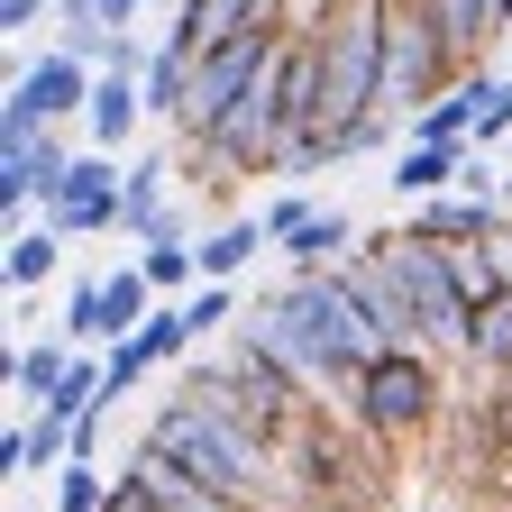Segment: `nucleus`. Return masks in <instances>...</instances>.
I'll return each instance as SVG.
<instances>
[{
    "label": "nucleus",
    "mask_w": 512,
    "mask_h": 512,
    "mask_svg": "<svg viewBox=\"0 0 512 512\" xmlns=\"http://www.w3.org/2000/svg\"><path fill=\"white\" fill-rule=\"evenodd\" d=\"M119 476H138L156 512H266V503H247V494H220V485H202L192 467H174L165 448H147V439L119 458Z\"/></svg>",
    "instance_id": "nucleus-10"
},
{
    "label": "nucleus",
    "mask_w": 512,
    "mask_h": 512,
    "mask_svg": "<svg viewBox=\"0 0 512 512\" xmlns=\"http://www.w3.org/2000/svg\"><path fill=\"white\" fill-rule=\"evenodd\" d=\"M467 156H476V138H467V147L403 138V156H394V202H430V192H448V183L467 174Z\"/></svg>",
    "instance_id": "nucleus-14"
},
{
    "label": "nucleus",
    "mask_w": 512,
    "mask_h": 512,
    "mask_svg": "<svg viewBox=\"0 0 512 512\" xmlns=\"http://www.w3.org/2000/svg\"><path fill=\"white\" fill-rule=\"evenodd\" d=\"M266 119L284 147L320 128V37L311 28H284V55L266 64Z\"/></svg>",
    "instance_id": "nucleus-8"
},
{
    "label": "nucleus",
    "mask_w": 512,
    "mask_h": 512,
    "mask_svg": "<svg viewBox=\"0 0 512 512\" xmlns=\"http://www.w3.org/2000/svg\"><path fill=\"white\" fill-rule=\"evenodd\" d=\"M147 64H156V37H128V28L101 37V74H138L147 83Z\"/></svg>",
    "instance_id": "nucleus-29"
},
{
    "label": "nucleus",
    "mask_w": 512,
    "mask_h": 512,
    "mask_svg": "<svg viewBox=\"0 0 512 512\" xmlns=\"http://www.w3.org/2000/svg\"><path fill=\"white\" fill-rule=\"evenodd\" d=\"M138 348H147L156 366H183V357L202 348V339H192V320H183V302H156V311L138 320Z\"/></svg>",
    "instance_id": "nucleus-23"
},
{
    "label": "nucleus",
    "mask_w": 512,
    "mask_h": 512,
    "mask_svg": "<svg viewBox=\"0 0 512 512\" xmlns=\"http://www.w3.org/2000/svg\"><path fill=\"white\" fill-rule=\"evenodd\" d=\"M403 211H412V220H403L412 238H448V247H458V238H503V229H512V220H503L512 202H503V192H476V183H448V192L403 202Z\"/></svg>",
    "instance_id": "nucleus-11"
},
{
    "label": "nucleus",
    "mask_w": 512,
    "mask_h": 512,
    "mask_svg": "<svg viewBox=\"0 0 512 512\" xmlns=\"http://www.w3.org/2000/svg\"><path fill=\"white\" fill-rule=\"evenodd\" d=\"M64 174H74V147H64L55 128H37V138H0V211H10V220L46 211L55 192H64Z\"/></svg>",
    "instance_id": "nucleus-9"
},
{
    "label": "nucleus",
    "mask_w": 512,
    "mask_h": 512,
    "mask_svg": "<svg viewBox=\"0 0 512 512\" xmlns=\"http://www.w3.org/2000/svg\"><path fill=\"white\" fill-rule=\"evenodd\" d=\"M119 192H128L119 147H83L74 174H64V192L46 202V220H55L64 238H110V229H119Z\"/></svg>",
    "instance_id": "nucleus-7"
},
{
    "label": "nucleus",
    "mask_w": 512,
    "mask_h": 512,
    "mask_svg": "<svg viewBox=\"0 0 512 512\" xmlns=\"http://www.w3.org/2000/svg\"><path fill=\"white\" fill-rule=\"evenodd\" d=\"M439 403H448V384H439V348H421V339L375 348V357L357 366V384H348L357 430L384 439V448H412V439L439 421Z\"/></svg>",
    "instance_id": "nucleus-3"
},
{
    "label": "nucleus",
    "mask_w": 512,
    "mask_h": 512,
    "mask_svg": "<svg viewBox=\"0 0 512 512\" xmlns=\"http://www.w3.org/2000/svg\"><path fill=\"white\" fill-rule=\"evenodd\" d=\"M138 119H156L138 74H101L92 83V110H83V138L92 147H128V138H138Z\"/></svg>",
    "instance_id": "nucleus-13"
},
{
    "label": "nucleus",
    "mask_w": 512,
    "mask_h": 512,
    "mask_svg": "<svg viewBox=\"0 0 512 512\" xmlns=\"http://www.w3.org/2000/svg\"><path fill=\"white\" fill-rule=\"evenodd\" d=\"M64 366H74V339H64V330H55V339H19V348H10V403L37 412L55 384H64Z\"/></svg>",
    "instance_id": "nucleus-17"
},
{
    "label": "nucleus",
    "mask_w": 512,
    "mask_h": 512,
    "mask_svg": "<svg viewBox=\"0 0 512 512\" xmlns=\"http://www.w3.org/2000/svg\"><path fill=\"white\" fill-rule=\"evenodd\" d=\"M458 83H467V119H476L467 138H476V147H512V74H485V64H467Z\"/></svg>",
    "instance_id": "nucleus-20"
},
{
    "label": "nucleus",
    "mask_w": 512,
    "mask_h": 512,
    "mask_svg": "<svg viewBox=\"0 0 512 512\" xmlns=\"http://www.w3.org/2000/svg\"><path fill=\"white\" fill-rule=\"evenodd\" d=\"M494 10H503V28H512V0H494Z\"/></svg>",
    "instance_id": "nucleus-32"
},
{
    "label": "nucleus",
    "mask_w": 512,
    "mask_h": 512,
    "mask_svg": "<svg viewBox=\"0 0 512 512\" xmlns=\"http://www.w3.org/2000/svg\"><path fill=\"white\" fill-rule=\"evenodd\" d=\"M165 293H156V275L138 266V256H119V266H101V311H110V339H128L138 320L156 311Z\"/></svg>",
    "instance_id": "nucleus-19"
},
{
    "label": "nucleus",
    "mask_w": 512,
    "mask_h": 512,
    "mask_svg": "<svg viewBox=\"0 0 512 512\" xmlns=\"http://www.w3.org/2000/svg\"><path fill=\"white\" fill-rule=\"evenodd\" d=\"M183 101H192V55L174 37H156V64H147V110L165 128H183Z\"/></svg>",
    "instance_id": "nucleus-22"
},
{
    "label": "nucleus",
    "mask_w": 512,
    "mask_h": 512,
    "mask_svg": "<svg viewBox=\"0 0 512 512\" xmlns=\"http://www.w3.org/2000/svg\"><path fill=\"white\" fill-rule=\"evenodd\" d=\"M467 128H476V119H467V83H448L439 101L412 110V138H439V147H467Z\"/></svg>",
    "instance_id": "nucleus-26"
},
{
    "label": "nucleus",
    "mask_w": 512,
    "mask_h": 512,
    "mask_svg": "<svg viewBox=\"0 0 512 512\" xmlns=\"http://www.w3.org/2000/svg\"><path fill=\"white\" fill-rule=\"evenodd\" d=\"M284 55V19H256L238 37H220L211 55H192V101H183V128L174 138H202V128H220L256 83H266V64Z\"/></svg>",
    "instance_id": "nucleus-6"
},
{
    "label": "nucleus",
    "mask_w": 512,
    "mask_h": 512,
    "mask_svg": "<svg viewBox=\"0 0 512 512\" xmlns=\"http://www.w3.org/2000/svg\"><path fill=\"white\" fill-rule=\"evenodd\" d=\"M311 211H320V202H311V192H275V202H266V211H256V220H266V229H275V247H284V238H293V229H302Z\"/></svg>",
    "instance_id": "nucleus-30"
},
{
    "label": "nucleus",
    "mask_w": 512,
    "mask_h": 512,
    "mask_svg": "<svg viewBox=\"0 0 512 512\" xmlns=\"http://www.w3.org/2000/svg\"><path fill=\"white\" fill-rule=\"evenodd\" d=\"M37 19H55V0H0V37H28Z\"/></svg>",
    "instance_id": "nucleus-31"
},
{
    "label": "nucleus",
    "mask_w": 512,
    "mask_h": 512,
    "mask_svg": "<svg viewBox=\"0 0 512 512\" xmlns=\"http://www.w3.org/2000/svg\"><path fill=\"white\" fill-rule=\"evenodd\" d=\"M238 330H256L284 366H302L320 394H330V384H357V366L375 357V330H366V311H357V293H348L339 266H320V275H284L266 302L238 320Z\"/></svg>",
    "instance_id": "nucleus-1"
},
{
    "label": "nucleus",
    "mask_w": 512,
    "mask_h": 512,
    "mask_svg": "<svg viewBox=\"0 0 512 512\" xmlns=\"http://www.w3.org/2000/svg\"><path fill=\"white\" fill-rule=\"evenodd\" d=\"M92 83H101V64L74 55V46H46L28 55V37H10V101H0V138H37V128H64V119H83L92 110Z\"/></svg>",
    "instance_id": "nucleus-4"
},
{
    "label": "nucleus",
    "mask_w": 512,
    "mask_h": 512,
    "mask_svg": "<svg viewBox=\"0 0 512 512\" xmlns=\"http://www.w3.org/2000/svg\"><path fill=\"white\" fill-rule=\"evenodd\" d=\"M503 266H512V229H503Z\"/></svg>",
    "instance_id": "nucleus-33"
},
{
    "label": "nucleus",
    "mask_w": 512,
    "mask_h": 512,
    "mask_svg": "<svg viewBox=\"0 0 512 512\" xmlns=\"http://www.w3.org/2000/svg\"><path fill=\"white\" fill-rule=\"evenodd\" d=\"M275 256H284V275H320V266H339V256H357V220L348 211H311Z\"/></svg>",
    "instance_id": "nucleus-15"
},
{
    "label": "nucleus",
    "mask_w": 512,
    "mask_h": 512,
    "mask_svg": "<svg viewBox=\"0 0 512 512\" xmlns=\"http://www.w3.org/2000/svg\"><path fill=\"white\" fill-rule=\"evenodd\" d=\"M183 320H192V339L229 330V320H238V284H192V293H183Z\"/></svg>",
    "instance_id": "nucleus-27"
},
{
    "label": "nucleus",
    "mask_w": 512,
    "mask_h": 512,
    "mask_svg": "<svg viewBox=\"0 0 512 512\" xmlns=\"http://www.w3.org/2000/svg\"><path fill=\"white\" fill-rule=\"evenodd\" d=\"M110 485H119V476H101V458H83V448H74V458L55 467V512H101Z\"/></svg>",
    "instance_id": "nucleus-24"
},
{
    "label": "nucleus",
    "mask_w": 512,
    "mask_h": 512,
    "mask_svg": "<svg viewBox=\"0 0 512 512\" xmlns=\"http://www.w3.org/2000/svg\"><path fill=\"white\" fill-rule=\"evenodd\" d=\"M74 348H110V311H101V275H83L74 293H64V320H55Z\"/></svg>",
    "instance_id": "nucleus-25"
},
{
    "label": "nucleus",
    "mask_w": 512,
    "mask_h": 512,
    "mask_svg": "<svg viewBox=\"0 0 512 512\" xmlns=\"http://www.w3.org/2000/svg\"><path fill=\"white\" fill-rule=\"evenodd\" d=\"M64 247H74V238H64L55 220H19L10 247H0V275H10V293H37V284L64 266Z\"/></svg>",
    "instance_id": "nucleus-16"
},
{
    "label": "nucleus",
    "mask_w": 512,
    "mask_h": 512,
    "mask_svg": "<svg viewBox=\"0 0 512 512\" xmlns=\"http://www.w3.org/2000/svg\"><path fill=\"white\" fill-rule=\"evenodd\" d=\"M147 366H156V357L138 348V330H128V339H110V348H101V375H110V403H119V394H138V384H147Z\"/></svg>",
    "instance_id": "nucleus-28"
},
{
    "label": "nucleus",
    "mask_w": 512,
    "mask_h": 512,
    "mask_svg": "<svg viewBox=\"0 0 512 512\" xmlns=\"http://www.w3.org/2000/svg\"><path fill=\"white\" fill-rule=\"evenodd\" d=\"M467 366L476 375H512V284L476 302V320H467Z\"/></svg>",
    "instance_id": "nucleus-21"
},
{
    "label": "nucleus",
    "mask_w": 512,
    "mask_h": 512,
    "mask_svg": "<svg viewBox=\"0 0 512 512\" xmlns=\"http://www.w3.org/2000/svg\"><path fill=\"white\" fill-rule=\"evenodd\" d=\"M375 247H384V266H394V284H403V302H412V320H421V348L467 357V320H476V302L458 293V275H448V247H439V238H412V229L375 238Z\"/></svg>",
    "instance_id": "nucleus-5"
},
{
    "label": "nucleus",
    "mask_w": 512,
    "mask_h": 512,
    "mask_svg": "<svg viewBox=\"0 0 512 512\" xmlns=\"http://www.w3.org/2000/svg\"><path fill=\"white\" fill-rule=\"evenodd\" d=\"M266 247H275V229H266V220H220V229L202 238V284H238Z\"/></svg>",
    "instance_id": "nucleus-18"
},
{
    "label": "nucleus",
    "mask_w": 512,
    "mask_h": 512,
    "mask_svg": "<svg viewBox=\"0 0 512 512\" xmlns=\"http://www.w3.org/2000/svg\"><path fill=\"white\" fill-rule=\"evenodd\" d=\"M83 448V430H74V412H55V403H37V412H19L10 421V439H0V476H55L64 458Z\"/></svg>",
    "instance_id": "nucleus-12"
},
{
    "label": "nucleus",
    "mask_w": 512,
    "mask_h": 512,
    "mask_svg": "<svg viewBox=\"0 0 512 512\" xmlns=\"http://www.w3.org/2000/svg\"><path fill=\"white\" fill-rule=\"evenodd\" d=\"M147 448H165L174 467H192L202 485H220V494H247V503H266L293 467H284V448L256 430V421H238V412H220V403H202V394H174L156 421H147Z\"/></svg>",
    "instance_id": "nucleus-2"
}]
</instances>
